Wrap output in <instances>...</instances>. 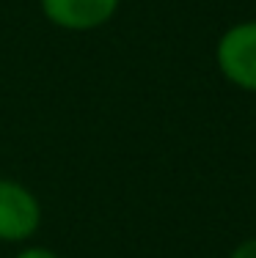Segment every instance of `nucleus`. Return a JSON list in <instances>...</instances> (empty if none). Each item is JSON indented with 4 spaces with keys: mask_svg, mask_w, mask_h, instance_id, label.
I'll return each mask as SVG.
<instances>
[{
    "mask_svg": "<svg viewBox=\"0 0 256 258\" xmlns=\"http://www.w3.org/2000/svg\"><path fill=\"white\" fill-rule=\"evenodd\" d=\"M229 258H256V236H248L229 253Z\"/></svg>",
    "mask_w": 256,
    "mask_h": 258,
    "instance_id": "5",
    "label": "nucleus"
},
{
    "mask_svg": "<svg viewBox=\"0 0 256 258\" xmlns=\"http://www.w3.org/2000/svg\"><path fill=\"white\" fill-rule=\"evenodd\" d=\"M14 258H61V255L56 253V250L44 247V244H25Z\"/></svg>",
    "mask_w": 256,
    "mask_h": 258,
    "instance_id": "4",
    "label": "nucleus"
},
{
    "mask_svg": "<svg viewBox=\"0 0 256 258\" xmlns=\"http://www.w3.org/2000/svg\"><path fill=\"white\" fill-rule=\"evenodd\" d=\"M44 223L41 201L28 184L0 176V242L25 244Z\"/></svg>",
    "mask_w": 256,
    "mask_h": 258,
    "instance_id": "2",
    "label": "nucleus"
},
{
    "mask_svg": "<svg viewBox=\"0 0 256 258\" xmlns=\"http://www.w3.org/2000/svg\"><path fill=\"white\" fill-rule=\"evenodd\" d=\"M215 66L229 85L256 94V20L234 22L218 36Z\"/></svg>",
    "mask_w": 256,
    "mask_h": 258,
    "instance_id": "1",
    "label": "nucleus"
},
{
    "mask_svg": "<svg viewBox=\"0 0 256 258\" xmlns=\"http://www.w3.org/2000/svg\"><path fill=\"white\" fill-rule=\"evenodd\" d=\"M121 0H39V9L50 25L69 33H91L105 28L119 14Z\"/></svg>",
    "mask_w": 256,
    "mask_h": 258,
    "instance_id": "3",
    "label": "nucleus"
}]
</instances>
